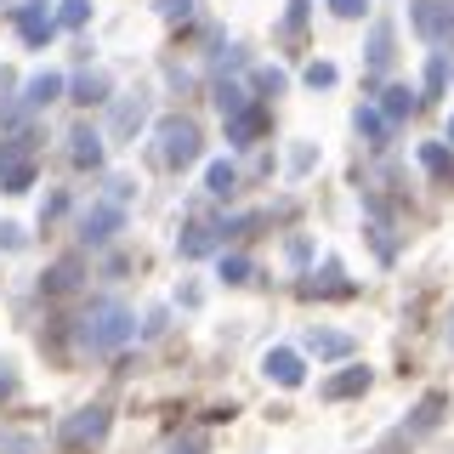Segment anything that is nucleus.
<instances>
[{
	"label": "nucleus",
	"instance_id": "obj_1",
	"mask_svg": "<svg viewBox=\"0 0 454 454\" xmlns=\"http://www.w3.org/2000/svg\"><path fill=\"white\" fill-rule=\"evenodd\" d=\"M131 335H137V312L125 307V301L103 295V301L85 307V318H80V340H85V352H120Z\"/></svg>",
	"mask_w": 454,
	"mask_h": 454
},
{
	"label": "nucleus",
	"instance_id": "obj_2",
	"mask_svg": "<svg viewBox=\"0 0 454 454\" xmlns=\"http://www.w3.org/2000/svg\"><path fill=\"white\" fill-rule=\"evenodd\" d=\"M199 160V125L182 120V114H170V120H160V165L165 170H182Z\"/></svg>",
	"mask_w": 454,
	"mask_h": 454
},
{
	"label": "nucleus",
	"instance_id": "obj_3",
	"mask_svg": "<svg viewBox=\"0 0 454 454\" xmlns=\"http://www.w3.org/2000/svg\"><path fill=\"white\" fill-rule=\"evenodd\" d=\"M409 23H415L420 40L443 46V40H454V0H415V6H409Z\"/></svg>",
	"mask_w": 454,
	"mask_h": 454
},
{
	"label": "nucleus",
	"instance_id": "obj_4",
	"mask_svg": "<svg viewBox=\"0 0 454 454\" xmlns=\"http://www.w3.org/2000/svg\"><path fill=\"white\" fill-rule=\"evenodd\" d=\"M120 227H125V199H103V205H91V210H85V222H80V239H85V245H108V239L114 233H120Z\"/></svg>",
	"mask_w": 454,
	"mask_h": 454
},
{
	"label": "nucleus",
	"instance_id": "obj_5",
	"mask_svg": "<svg viewBox=\"0 0 454 454\" xmlns=\"http://www.w3.org/2000/svg\"><path fill=\"white\" fill-rule=\"evenodd\" d=\"M57 12H51V0H23L18 6V35L28 40V46H46V40L57 35Z\"/></svg>",
	"mask_w": 454,
	"mask_h": 454
},
{
	"label": "nucleus",
	"instance_id": "obj_6",
	"mask_svg": "<svg viewBox=\"0 0 454 454\" xmlns=\"http://www.w3.org/2000/svg\"><path fill=\"white\" fill-rule=\"evenodd\" d=\"M108 437V409H80V415L63 420V443L68 449H91Z\"/></svg>",
	"mask_w": 454,
	"mask_h": 454
},
{
	"label": "nucleus",
	"instance_id": "obj_7",
	"mask_svg": "<svg viewBox=\"0 0 454 454\" xmlns=\"http://www.w3.org/2000/svg\"><path fill=\"white\" fill-rule=\"evenodd\" d=\"M227 239V227H216V222H193L188 233L176 239V250H182V262H199V255H210Z\"/></svg>",
	"mask_w": 454,
	"mask_h": 454
},
{
	"label": "nucleus",
	"instance_id": "obj_8",
	"mask_svg": "<svg viewBox=\"0 0 454 454\" xmlns=\"http://www.w3.org/2000/svg\"><path fill=\"white\" fill-rule=\"evenodd\" d=\"M262 369H267V380H278V387H301L307 380V369H301V358L295 352H284V347H273L262 358Z\"/></svg>",
	"mask_w": 454,
	"mask_h": 454
},
{
	"label": "nucleus",
	"instance_id": "obj_9",
	"mask_svg": "<svg viewBox=\"0 0 454 454\" xmlns=\"http://www.w3.org/2000/svg\"><path fill=\"white\" fill-rule=\"evenodd\" d=\"M267 131V108H239V114H227V142H239V148H245V142H255Z\"/></svg>",
	"mask_w": 454,
	"mask_h": 454
},
{
	"label": "nucleus",
	"instance_id": "obj_10",
	"mask_svg": "<svg viewBox=\"0 0 454 454\" xmlns=\"http://www.w3.org/2000/svg\"><path fill=\"white\" fill-rule=\"evenodd\" d=\"M68 153H74V165H103V131L97 125H74L68 131Z\"/></svg>",
	"mask_w": 454,
	"mask_h": 454
},
{
	"label": "nucleus",
	"instance_id": "obj_11",
	"mask_svg": "<svg viewBox=\"0 0 454 454\" xmlns=\"http://www.w3.org/2000/svg\"><path fill=\"white\" fill-rule=\"evenodd\" d=\"M142 120H148V103H142V97H120V103H114L108 131H114V137H137Z\"/></svg>",
	"mask_w": 454,
	"mask_h": 454
},
{
	"label": "nucleus",
	"instance_id": "obj_12",
	"mask_svg": "<svg viewBox=\"0 0 454 454\" xmlns=\"http://www.w3.org/2000/svg\"><path fill=\"white\" fill-rule=\"evenodd\" d=\"M57 97H63V74H51V68L23 85V108H46V103H57Z\"/></svg>",
	"mask_w": 454,
	"mask_h": 454
},
{
	"label": "nucleus",
	"instance_id": "obj_13",
	"mask_svg": "<svg viewBox=\"0 0 454 454\" xmlns=\"http://www.w3.org/2000/svg\"><path fill=\"white\" fill-rule=\"evenodd\" d=\"M28 182H35V160H6L0 165V193H28Z\"/></svg>",
	"mask_w": 454,
	"mask_h": 454
},
{
	"label": "nucleus",
	"instance_id": "obj_14",
	"mask_svg": "<svg viewBox=\"0 0 454 454\" xmlns=\"http://www.w3.org/2000/svg\"><path fill=\"white\" fill-rule=\"evenodd\" d=\"M358 392H369V369H340L324 380V397H358Z\"/></svg>",
	"mask_w": 454,
	"mask_h": 454
},
{
	"label": "nucleus",
	"instance_id": "obj_15",
	"mask_svg": "<svg viewBox=\"0 0 454 454\" xmlns=\"http://www.w3.org/2000/svg\"><path fill=\"white\" fill-rule=\"evenodd\" d=\"M347 290H352V284H347V278H340V267H335V262H330V267H324V278H318V273H312V278L301 284V295H307V301H312V295H347Z\"/></svg>",
	"mask_w": 454,
	"mask_h": 454
},
{
	"label": "nucleus",
	"instance_id": "obj_16",
	"mask_svg": "<svg viewBox=\"0 0 454 454\" xmlns=\"http://www.w3.org/2000/svg\"><path fill=\"white\" fill-rule=\"evenodd\" d=\"M392 63V23H375V35H369V74H387Z\"/></svg>",
	"mask_w": 454,
	"mask_h": 454
},
{
	"label": "nucleus",
	"instance_id": "obj_17",
	"mask_svg": "<svg viewBox=\"0 0 454 454\" xmlns=\"http://www.w3.org/2000/svg\"><path fill=\"white\" fill-rule=\"evenodd\" d=\"M358 131L369 137V148H387V137H392V120L380 108H358Z\"/></svg>",
	"mask_w": 454,
	"mask_h": 454
},
{
	"label": "nucleus",
	"instance_id": "obj_18",
	"mask_svg": "<svg viewBox=\"0 0 454 454\" xmlns=\"http://www.w3.org/2000/svg\"><path fill=\"white\" fill-rule=\"evenodd\" d=\"M307 347L318 352V358H347V352H352V335H335V330H312V335H307Z\"/></svg>",
	"mask_w": 454,
	"mask_h": 454
},
{
	"label": "nucleus",
	"instance_id": "obj_19",
	"mask_svg": "<svg viewBox=\"0 0 454 454\" xmlns=\"http://www.w3.org/2000/svg\"><path fill=\"white\" fill-rule=\"evenodd\" d=\"M420 165L432 170V176H443V182H454V153L443 148V142H420Z\"/></svg>",
	"mask_w": 454,
	"mask_h": 454
},
{
	"label": "nucleus",
	"instance_id": "obj_20",
	"mask_svg": "<svg viewBox=\"0 0 454 454\" xmlns=\"http://www.w3.org/2000/svg\"><path fill=\"white\" fill-rule=\"evenodd\" d=\"M409 108H415V91H409V85H387V91H380V114H387L392 125L403 120Z\"/></svg>",
	"mask_w": 454,
	"mask_h": 454
},
{
	"label": "nucleus",
	"instance_id": "obj_21",
	"mask_svg": "<svg viewBox=\"0 0 454 454\" xmlns=\"http://www.w3.org/2000/svg\"><path fill=\"white\" fill-rule=\"evenodd\" d=\"M205 182H210V193H222V199H227V193H233V188H239V170H233V165H227V160H216V165H210V170H205Z\"/></svg>",
	"mask_w": 454,
	"mask_h": 454
},
{
	"label": "nucleus",
	"instance_id": "obj_22",
	"mask_svg": "<svg viewBox=\"0 0 454 454\" xmlns=\"http://www.w3.org/2000/svg\"><path fill=\"white\" fill-rule=\"evenodd\" d=\"M74 103H103V97H108V74H80L74 80Z\"/></svg>",
	"mask_w": 454,
	"mask_h": 454
},
{
	"label": "nucleus",
	"instance_id": "obj_23",
	"mask_svg": "<svg viewBox=\"0 0 454 454\" xmlns=\"http://www.w3.org/2000/svg\"><path fill=\"white\" fill-rule=\"evenodd\" d=\"M437 415H443V397L432 392V397H426V403L415 409V426H403V437H409V432H426V426H437Z\"/></svg>",
	"mask_w": 454,
	"mask_h": 454
},
{
	"label": "nucleus",
	"instance_id": "obj_24",
	"mask_svg": "<svg viewBox=\"0 0 454 454\" xmlns=\"http://www.w3.org/2000/svg\"><path fill=\"white\" fill-rule=\"evenodd\" d=\"M222 278H227V284H250L255 267L245 262V255H222Z\"/></svg>",
	"mask_w": 454,
	"mask_h": 454
},
{
	"label": "nucleus",
	"instance_id": "obj_25",
	"mask_svg": "<svg viewBox=\"0 0 454 454\" xmlns=\"http://www.w3.org/2000/svg\"><path fill=\"white\" fill-rule=\"evenodd\" d=\"M74 278H80V262H57L46 273V290H74Z\"/></svg>",
	"mask_w": 454,
	"mask_h": 454
},
{
	"label": "nucleus",
	"instance_id": "obj_26",
	"mask_svg": "<svg viewBox=\"0 0 454 454\" xmlns=\"http://www.w3.org/2000/svg\"><path fill=\"white\" fill-rule=\"evenodd\" d=\"M85 18H91V0H63V23L68 28H80Z\"/></svg>",
	"mask_w": 454,
	"mask_h": 454
},
{
	"label": "nucleus",
	"instance_id": "obj_27",
	"mask_svg": "<svg viewBox=\"0 0 454 454\" xmlns=\"http://www.w3.org/2000/svg\"><path fill=\"white\" fill-rule=\"evenodd\" d=\"M307 85L318 91V85H335V63H307Z\"/></svg>",
	"mask_w": 454,
	"mask_h": 454
},
{
	"label": "nucleus",
	"instance_id": "obj_28",
	"mask_svg": "<svg viewBox=\"0 0 454 454\" xmlns=\"http://www.w3.org/2000/svg\"><path fill=\"white\" fill-rule=\"evenodd\" d=\"M330 12H335V18H364L369 0H330Z\"/></svg>",
	"mask_w": 454,
	"mask_h": 454
},
{
	"label": "nucleus",
	"instance_id": "obj_29",
	"mask_svg": "<svg viewBox=\"0 0 454 454\" xmlns=\"http://www.w3.org/2000/svg\"><path fill=\"white\" fill-rule=\"evenodd\" d=\"M153 6H160L165 18H188V12H193V0H153Z\"/></svg>",
	"mask_w": 454,
	"mask_h": 454
},
{
	"label": "nucleus",
	"instance_id": "obj_30",
	"mask_svg": "<svg viewBox=\"0 0 454 454\" xmlns=\"http://www.w3.org/2000/svg\"><path fill=\"white\" fill-rule=\"evenodd\" d=\"M307 23V0H290V18H284V28H290V35H295V28H301Z\"/></svg>",
	"mask_w": 454,
	"mask_h": 454
},
{
	"label": "nucleus",
	"instance_id": "obj_31",
	"mask_svg": "<svg viewBox=\"0 0 454 454\" xmlns=\"http://www.w3.org/2000/svg\"><path fill=\"white\" fill-rule=\"evenodd\" d=\"M369 239H375V250H380V262H392V239H387V227H369Z\"/></svg>",
	"mask_w": 454,
	"mask_h": 454
},
{
	"label": "nucleus",
	"instance_id": "obj_32",
	"mask_svg": "<svg viewBox=\"0 0 454 454\" xmlns=\"http://www.w3.org/2000/svg\"><path fill=\"white\" fill-rule=\"evenodd\" d=\"M176 454H205V443H199V437H193V443H182Z\"/></svg>",
	"mask_w": 454,
	"mask_h": 454
},
{
	"label": "nucleus",
	"instance_id": "obj_33",
	"mask_svg": "<svg viewBox=\"0 0 454 454\" xmlns=\"http://www.w3.org/2000/svg\"><path fill=\"white\" fill-rule=\"evenodd\" d=\"M12 392V375H6V369H0V397H6Z\"/></svg>",
	"mask_w": 454,
	"mask_h": 454
},
{
	"label": "nucleus",
	"instance_id": "obj_34",
	"mask_svg": "<svg viewBox=\"0 0 454 454\" xmlns=\"http://www.w3.org/2000/svg\"><path fill=\"white\" fill-rule=\"evenodd\" d=\"M449 347H454V318H449Z\"/></svg>",
	"mask_w": 454,
	"mask_h": 454
},
{
	"label": "nucleus",
	"instance_id": "obj_35",
	"mask_svg": "<svg viewBox=\"0 0 454 454\" xmlns=\"http://www.w3.org/2000/svg\"><path fill=\"white\" fill-rule=\"evenodd\" d=\"M449 142H454V120H449Z\"/></svg>",
	"mask_w": 454,
	"mask_h": 454
}]
</instances>
